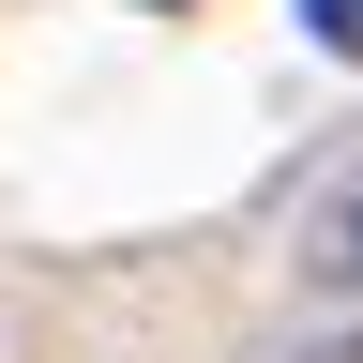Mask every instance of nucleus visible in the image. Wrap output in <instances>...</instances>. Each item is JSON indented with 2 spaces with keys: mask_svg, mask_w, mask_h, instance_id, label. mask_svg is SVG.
Returning a JSON list of instances; mask_svg holds the SVG:
<instances>
[{
  "mask_svg": "<svg viewBox=\"0 0 363 363\" xmlns=\"http://www.w3.org/2000/svg\"><path fill=\"white\" fill-rule=\"evenodd\" d=\"M318 363H363V333H348V348H318Z\"/></svg>",
  "mask_w": 363,
  "mask_h": 363,
  "instance_id": "nucleus-3",
  "label": "nucleus"
},
{
  "mask_svg": "<svg viewBox=\"0 0 363 363\" xmlns=\"http://www.w3.org/2000/svg\"><path fill=\"white\" fill-rule=\"evenodd\" d=\"M333 257H348V272H363V197H348V212H333Z\"/></svg>",
  "mask_w": 363,
  "mask_h": 363,
  "instance_id": "nucleus-2",
  "label": "nucleus"
},
{
  "mask_svg": "<svg viewBox=\"0 0 363 363\" xmlns=\"http://www.w3.org/2000/svg\"><path fill=\"white\" fill-rule=\"evenodd\" d=\"M303 30L333 45V61H363V0H303Z\"/></svg>",
  "mask_w": 363,
  "mask_h": 363,
  "instance_id": "nucleus-1",
  "label": "nucleus"
}]
</instances>
